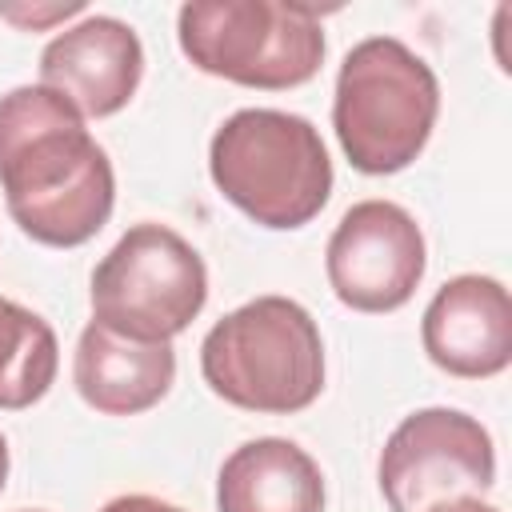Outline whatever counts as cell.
<instances>
[{
  "mask_svg": "<svg viewBox=\"0 0 512 512\" xmlns=\"http://www.w3.org/2000/svg\"><path fill=\"white\" fill-rule=\"evenodd\" d=\"M0 188L8 216L44 248H80L112 216L116 176L84 116L44 84L0 96Z\"/></svg>",
  "mask_w": 512,
  "mask_h": 512,
  "instance_id": "cell-1",
  "label": "cell"
},
{
  "mask_svg": "<svg viewBox=\"0 0 512 512\" xmlns=\"http://www.w3.org/2000/svg\"><path fill=\"white\" fill-rule=\"evenodd\" d=\"M200 372L232 408L292 416L324 392V340L304 304L256 296L208 328Z\"/></svg>",
  "mask_w": 512,
  "mask_h": 512,
  "instance_id": "cell-3",
  "label": "cell"
},
{
  "mask_svg": "<svg viewBox=\"0 0 512 512\" xmlns=\"http://www.w3.org/2000/svg\"><path fill=\"white\" fill-rule=\"evenodd\" d=\"M92 320L116 336L172 344L208 304L200 252L168 224H132L92 268Z\"/></svg>",
  "mask_w": 512,
  "mask_h": 512,
  "instance_id": "cell-6",
  "label": "cell"
},
{
  "mask_svg": "<svg viewBox=\"0 0 512 512\" xmlns=\"http://www.w3.org/2000/svg\"><path fill=\"white\" fill-rule=\"evenodd\" d=\"M4 484H8V440L0 432V492H4Z\"/></svg>",
  "mask_w": 512,
  "mask_h": 512,
  "instance_id": "cell-17",
  "label": "cell"
},
{
  "mask_svg": "<svg viewBox=\"0 0 512 512\" xmlns=\"http://www.w3.org/2000/svg\"><path fill=\"white\" fill-rule=\"evenodd\" d=\"M208 176L232 208L276 232L304 228L332 196V160L316 124L280 108L232 112L212 132Z\"/></svg>",
  "mask_w": 512,
  "mask_h": 512,
  "instance_id": "cell-2",
  "label": "cell"
},
{
  "mask_svg": "<svg viewBox=\"0 0 512 512\" xmlns=\"http://www.w3.org/2000/svg\"><path fill=\"white\" fill-rule=\"evenodd\" d=\"M440 116V84L424 56L396 36H368L348 48L336 92L332 128L348 164L364 176L408 168Z\"/></svg>",
  "mask_w": 512,
  "mask_h": 512,
  "instance_id": "cell-4",
  "label": "cell"
},
{
  "mask_svg": "<svg viewBox=\"0 0 512 512\" xmlns=\"http://www.w3.org/2000/svg\"><path fill=\"white\" fill-rule=\"evenodd\" d=\"M376 480L392 512H428L444 500L484 496L496 484V448L476 416L416 408L384 440Z\"/></svg>",
  "mask_w": 512,
  "mask_h": 512,
  "instance_id": "cell-7",
  "label": "cell"
},
{
  "mask_svg": "<svg viewBox=\"0 0 512 512\" xmlns=\"http://www.w3.org/2000/svg\"><path fill=\"white\" fill-rule=\"evenodd\" d=\"M176 40L200 72L264 92L308 84L328 48L320 12L288 0H192L176 16Z\"/></svg>",
  "mask_w": 512,
  "mask_h": 512,
  "instance_id": "cell-5",
  "label": "cell"
},
{
  "mask_svg": "<svg viewBox=\"0 0 512 512\" xmlns=\"http://www.w3.org/2000/svg\"><path fill=\"white\" fill-rule=\"evenodd\" d=\"M84 4H48V8H12V4H0V20L8 24H20V28H48L56 20H68V16H80Z\"/></svg>",
  "mask_w": 512,
  "mask_h": 512,
  "instance_id": "cell-14",
  "label": "cell"
},
{
  "mask_svg": "<svg viewBox=\"0 0 512 512\" xmlns=\"http://www.w3.org/2000/svg\"><path fill=\"white\" fill-rule=\"evenodd\" d=\"M420 344L428 360L460 380L500 376L512 360V300L492 276H452L424 308Z\"/></svg>",
  "mask_w": 512,
  "mask_h": 512,
  "instance_id": "cell-10",
  "label": "cell"
},
{
  "mask_svg": "<svg viewBox=\"0 0 512 512\" xmlns=\"http://www.w3.org/2000/svg\"><path fill=\"white\" fill-rule=\"evenodd\" d=\"M428 248L416 216L392 200L352 204L328 236L324 272L336 300L352 312H396L424 280Z\"/></svg>",
  "mask_w": 512,
  "mask_h": 512,
  "instance_id": "cell-8",
  "label": "cell"
},
{
  "mask_svg": "<svg viewBox=\"0 0 512 512\" xmlns=\"http://www.w3.org/2000/svg\"><path fill=\"white\" fill-rule=\"evenodd\" d=\"M428 512H500V508H492V504L480 500V496H460V500H444V504H436V508H428Z\"/></svg>",
  "mask_w": 512,
  "mask_h": 512,
  "instance_id": "cell-16",
  "label": "cell"
},
{
  "mask_svg": "<svg viewBox=\"0 0 512 512\" xmlns=\"http://www.w3.org/2000/svg\"><path fill=\"white\" fill-rule=\"evenodd\" d=\"M100 512H184V508H176V504H168V500H160V496L132 492V496H116V500H108Z\"/></svg>",
  "mask_w": 512,
  "mask_h": 512,
  "instance_id": "cell-15",
  "label": "cell"
},
{
  "mask_svg": "<svg viewBox=\"0 0 512 512\" xmlns=\"http://www.w3.org/2000/svg\"><path fill=\"white\" fill-rule=\"evenodd\" d=\"M60 368V344L52 324L0 296V408L20 412L48 396Z\"/></svg>",
  "mask_w": 512,
  "mask_h": 512,
  "instance_id": "cell-13",
  "label": "cell"
},
{
  "mask_svg": "<svg viewBox=\"0 0 512 512\" xmlns=\"http://www.w3.org/2000/svg\"><path fill=\"white\" fill-rule=\"evenodd\" d=\"M172 380H176L172 344L128 340L96 320L84 324L72 356V384L80 400L100 416H140L168 396Z\"/></svg>",
  "mask_w": 512,
  "mask_h": 512,
  "instance_id": "cell-11",
  "label": "cell"
},
{
  "mask_svg": "<svg viewBox=\"0 0 512 512\" xmlns=\"http://www.w3.org/2000/svg\"><path fill=\"white\" fill-rule=\"evenodd\" d=\"M144 80V44L116 16H84L40 52V84L60 92L84 120L128 108Z\"/></svg>",
  "mask_w": 512,
  "mask_h": 512,
  "instance_id": "cell-9",
  "label": "cell"
},
{
  "mask_svg": "<svg viewBox=\"0 0 512 512\" xmlns=\"http://www.w3.org/2000/svg\"><path fill=\"white\" fill-rule=\"evenodd\" d=\"M20 512H44V508H20Z\"/></svg>",
  "mask_w": 512,
  "mask_h": 512,
  "instance_id": "cell-18",
  "label": "cell"
},
{
  "mask_svg": "<svg viewBox=\"0 0 512 512\" xmlns=\"http://www.w3.org/2000/svg\"><path fill=\"white\" fill-rule=\"evenodd\" d=\"M220 512H324L320 464L284 436H256L232 448L216 476Z\"/></svg>",
  "mask_w": 512,
  "mask_h": 512,
  "instance_id": "cell-12",
  "label": "cell"
}]
</instances>
